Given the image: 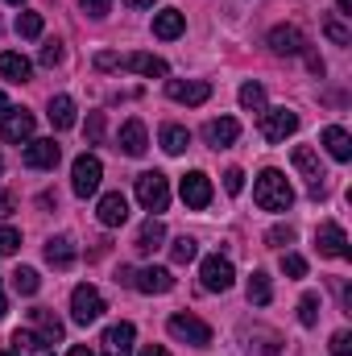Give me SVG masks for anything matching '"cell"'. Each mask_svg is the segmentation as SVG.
I'll return each instance as SVG.
<instances>
[{"label": "cell", "instance_id": "f546056e", "mask_svg": "<svg viewBox=\"0 0 352 356\" xmlns=\"http://www.w3.org/2000/svg\"><path fill=\"white\" fill-rule=\"evenodd\" d=\"M269 298H273V286H269V277H265L262 269L249 277V302H257V307H269Z\"/></svg>", "mask_w": 352, "mask_h": 356}, {"label": "cell", "instance_id": "74e56055", "mask_svg": "<svg viewBox=\"0 0 352 356\" xmlns=\"http://www.w3.org/2000/svg\"><path fill=\"white\" fill-rule=\"evenodd\" d=\"M224 191H228V195H241V191H245V170H237V166L224 170Z\"/></svg>", "mask_w": 352, "mask_h": 356}, {"label": "cell", "instance_id": "44dd1931", "mask_svg": "<svg viewBox=\"0 0 352 356\" xmlns=\"http://www.w3.org/2000/svg\"><path fill=\"white\" fill-rule=\"evenodd\" d=\"M182 29H186V17H182L178 8H162V13L154 17V38H162V42H175Z\"/></svg>", "mask_w": 352, "mask_h": 356}, {"label": "cell", "instance_id": "f35d334b", "mask_svg": "<svg viewBox=\"0 0 352 356\" xmlns=\"http://www.w3.org/2000/svg\"><path fill=\"white\" fill-rule=\"evenodd\" d=\"M17 245H21V232L17 228H0V257L4 253H17Z\"/></svg>", "mask_w": 352, "mask_h": 356}, {"label": "cell", "instance_id": "2e32d148", "mask_svg": "<svg viewBox=\"0 0 352 356\" xmlns=\"http://www.w3.org/2000/svg\"><path fill=\"white\" fill-rule=\"evenodd\" d=\"M95 216H99V224H104V228H120V224L129 220V199H125L120 191H108V195L99 199Z\"/></svg>", "mask_w": 352, "mask_h": 356}, {"label": "cell", "instance_id": "ac0fdd59", "mask_svg": "<svg viewBox=\"0 0 352 356\" xmlns=\"http://www.w3.org/2000/svg\"><path fill=\"white\" fill-rule=\"evenodd\" d=\"M133 286L141 294H166V290H175V277H170V269L150 266V269H141V273H133Z\"/></svg>", "mask_w": 352, "mask_h": 356}, {"label": "cell", "instance_id": "cb8c5ba5", "mask_svg": "<svg viewBox=\"0 0 352 356\" xmlns=\"http://www.w3.org/2000/svg\"><path fill=\"white\" fill-rule=\"evenodd\" d=\"M29 71H33V67H29L25 54H17V50H4V54H0V75H4L8 83H25Z\"/></svg>", "mask_w": 352, "mask_h": 356}, {"label": "cell", "instance_id": "b9f144b4", "mask_svg": "<svg viewBox=\"0 0 352 356\" xmlns=\"http://www.w3.org/2000/svg\"><path fill=\"white\" fill-rule=\"evenodd\" d=\"M352 353V336L349 332H336L332 336V356H349Z\"/></svg>", "mask_w": 352, "mask_h": 356}, {"label": "cell", "instance_id": "836d02e7", "mask_svg": "<svg viewBox=\"0 0 352 356\" xmlns=\"http://www.w3.org/2000/svg\"><path fill=\"white\" fill-rule=\"evenodd\" d=\"M241 108L262 112V108H265V88H262V83H245V88H241Z\"/></svg>", "mask_w": 352, "mask_h": 356}, {"label": "cell", "instance_id": "4fadbf2b", "mask_svg": "<svg viewBox=\"0 0 352 356\" xmlns=\"http://www.w3.org/2000/svg\"><path fill=\"white\" fill-rule=\"evenodd\" d=\"M182 203L195 207V211H203L211 203V178L203 175V170H191V175L182 178Z\"/></svg>", "mask_w": 352, "mask_h": 356}, {"label": "cell", "instance_id": "8fae6325", "mask_svg": "<svg viewBox=\"0 0 352 356\" xmlns=\"http://www.w3.org/2000/svg\"><path fill=\"white\" fill-rule=\"evenodd\" d=\"M0 137L13 141V145L29 141V137H33V112H25V108H8V112L0 116Z\"/></svg>", "mask_w": 352, "mask_h": 356}, {"label": "cell", "instance_id": "9f6ffc18", "mask_svg": "<svg viewBox=\"0 0 352 356\" xmlns=\"http://www.w3.org/2000/svg\"><path fill=\"white\" fill-rule=\"evenodd\" d=\"M8 4H21V0H8Z\"/></svg>", "mask_w": 352, "mask_h": 356}, {"label": "cell", "instance_id": "11a10c76", "mask_svg": "<svg viewBox=\"0 0 352 356\" xmlns=\"http://www.w3.org/2000/svg\"><path fill=\"white\" fill-rule=\"evenodd\" d=\"M0 175H4V158H0Z\"/></svg>", "mask_w": 352, "mask_h": 356}, {"label": "cell", "instance_id": "83f0119b", "mask_svg": "<svg viewBox=\"0 0 352 356\" xmlns=\"http://www.w3.org/2000/svg\"><path fill=\"white\" fill-rule=\"evenodd\" d=\"M46 116H50L54 129H75V99H71V95H54Z\"/></svg>", "mask_w": 352, "mask_h": 356}, {"label": "cell", "instance_id": "f6af8a7d", "mask_svg": "<svg viewBox=\"0 0 352 356\" xmlns=\"http://www.w3.org/2000/svg\"><path fill=\"white\" fill-rule=\"evenodd\" d=\"M116 67H120L116 54H95V71H116Z\"/></svg>", "mask_w": 352, "mask_h": 356}, {"label": "cell", "instance_id": "f1b7e54d", "mask_svg": "<svg viewBox=\"0 0 352 356\" xmlns=\"http://www.w3.org/2000/svg\"><path fill=\"white\" fill-rule=\"evenodd\" d=\"M186 145H191V133L182 124H162V149L166 154H182Z\"/></svg>", "mask_w": 352, "mask_h": 356}, {"label": "cell", "instance_id": "8992f818", "mask_svg": "<svg viewBox=\"0 0 352 356\" xmlns=\"http://www.w3.org/2000/svg\"><path fill=\"white\" fill-rule=\"evenodd\" d=\"M290 162L298 166V175L307 178L311 195L319 199V195H323V178H328V175H323V166H319V154H315L311 145H294V149H290Z\"/></svg>", "mask_w": 352, "mask_h": 356}, {"label": "cell", "instance_id": "d590c367", "mask_svg": "<svg viewBox=\"0 0 352 356\" xmlns=\"http://www.w3.org/2000/svg\"><path fill=\"white\" fill-rule=\"evenodd\" d=\"M17 33L21 38H38L42 33V13H21L17 17Z\"/></svg>", "mask_w": 352, "mask_h": 356}, {"label": "cell", "instance_id": "7dc6e473", "mask_svg": "<svg viewBox=\"0 0 352 356\" xmlns=\"http://www.w3.org/2000/svg\"><path fill=\"white\" fill-rule=\"evenodd\" d=\"M116 282H120V286H133V269L120 266V269H116Z\"/></svg>", "mask_w": 352, "mask_h": 356}, {"label": "cell", "instance_id": "5bb4252c", "mask_svg": "<svg viewBox=\"0 0 352 356\" xmlns=\"http://www.w3.org/2000/svg\"><path fill=\"white\" fill-rule=\"evenodd\" d=\"M269 50L273 54H303L307 50V38L298 25H273L269 29Z\"/></svg>", "mask_w": 352, "mask_h": 356}, {"label": "cell", "instance_id": "f5cc1de1", "mask_svg": "<svg viewBox=\"0 0 352 356\" xmlns=\"http://www.w3.org/2000/svg\"><path fill=\"white\" fill-rule=\"evenodd\" d=\"M4 112H8V95L0 91V116H4Z\"/></svg>", "mask_w": 352, "mask_h": 356}, {"label": "cell", "instance_id": "6f0895ef", "mask_svg": "<svg viewBox=\"0 0 352 356\" xmlns=\"http://www.w3.org/2000/svg\"><path fill=\"white\" fill-rule=\"evenodd\" d=\"M0 356H13V353H0Z\"/></svg>", "mask_w": 352, "mask_h": 356}, {"label": "cell", "instance_id": "f907efd6", "mask_svg": "<svg viewBox=\"0 0 352 356\" xmlns=\"http://www.w3.org/2000/svg\"><path fill=\"white\" fill-rule=\"evenodd\" d=\"M340 4V17H352V0H336Z\"/></svg>", "mask_w": 352, "mask_h": 356}, {"label": "cell", "instance_id": "c3c4849f", "mask_svg": "<svg viewBox=\"0 0 352 356\" xmlns=\"http://www.w3.org/2000/svg\"><path fill=\"white\" fill-rule=\"evenodd\" d=\"M141 356H170L162 344H150V348H141Z\"/></svg>", "mask_w": 352, "mask_h": 356}, {"label": "cell", "instance_id": "30bf717a", "mask_svg": "<svg viewBox=\"0 0 352 356\" xmlns=\"http://www.w3.org/2000/svg\"><path fill=\"white\" fill-rule=\"evenodd\" d=\"M58 158H63V149H58V141H54V137L29 141V145H25V154H21V162H25L29 170H54V166H58Z\"/></svg>", "mask_w": 352, "mask_h": 356}, {"label": "cell", "instance_id": "e0dca14e", "mask_svg": "<svg viewBox=\"0 0 352 356\" xmlns=\"http://www.w3.org/2000/svg\"><path fill=\"white\" fill-rule=\"evenodd\" d=\"M315 245H319V253L323 257H349V236H344V228L340 224H319V232H315Z\"/></svg>", "mask_w": 352, "mask_h": 356}, {"label": "cell", "instance_id": "603a6c76", "mask_svg": "<svg viewBox=\"0 0 352 356\" xmlns=\"http://www.w3.org/2000/svg\"><path fill=\"white\" fill-rule=\"evenodd\" d=\"M145 124L141 120H125V129H120V149L129 154V158H141L145 154Z\"/></svg>", "mask_w": 352, "mask_h": 356}, {"label": "cell", "instance_id": "d4e9b609", "mask_svg": "<svg viewBox=\"0 0 352 356\" xmlns=\"http://www.w3.org/2000/svg\"><path fill=\"white\" fill-rule=\"evenodd\" d=\"M13 356H54V348L38 332H17L13 336Z\"/></svg>", "mask_w": 352, "mask_h": 356}, {"label": "cell", "instance_id": "ee69618b", "mask_svg": "<svg viewBox=\"0 0 352 356\" xmlns=\"http://www.w3.org/2000/svg\"><path fill=\"white\" fill-rule=\"evenodd\" d=\"M83 8H88V17H104L112 8V0H83Z\"/></svg>", "mask_w": 352, "mask_h": 356}, {"label": "cell", "instance_id": "4dcf8cb0", "mask_svg": "<svg viewBox=\"0 0 352 356\" xmlns=\"http://www.w3.org/2000/svg\"><path fill=\"white\" fill-rule=\"evenodd\" d=\"M13 286H17V294H38V286H42V277H38V269L21 266L13 273Z\"/></svg>", "mask_w": 352, "mask_h": 356}, {"label": "cell", "instance_id": "816d5d0a", "mask_svg": "<svg viewBox=\"0 0 352 356\" xmlns=\"http://www.w3.org/2000/svg\"><path fill=\"white\" fill-rule=\"evenodd\" d=\"M8 315V298H4V290H0V319Z\"/></svg>", "mask_w": 352, "mask_h": 356}, {"label": "cell", "instance_id": "277c9868", "mask_svg": "<svg viewBox=\"0 0 352 356\" xmlns=\"http://www.w3.org/2000/svg\"><path fill=\"white\" fill-rule=\"evenodd\" d=\"M166 327H170V336L182 340V344H195V348H207V344H211V327H207L203 319H195V315H182V311H178V315H170Z\"/></svg>", "mask_w": 352, "mask_h": 356}, {"label": "cell", "instance_id": "484cf974", "mask_svg": "<svg viewBox=\"0 0 352 356\" xmlns=\"http://www.w3.org/2000/svg\"><path fill=\"white\" fill-rule=\"evenodd\" d=\"M323 145H328V154H332L336 162H349L352 158V137L340 124H328V129H323Z\"/></svg>", "mask_w": 352, "mask_h": 356}, {"label": "cell", "instance_id": "e575fe53", "mask_svg": "<svg viewBox=\"0 0 352 356\" xmlns=\"http://www.w3.org/2000/svg\"><path fill=\"white\" fill-rule=\"evenodd\" d=\"M323 33H328L336 46H349V42H352V29L340 21V17H328V21H323Z\"/></svg>", "mask_w": 352, "mask_h": 356}, {"label": "cell", "instance_id": "7c38bea8", "mask_svg": "<svg viewBox=\"0 0 352 356\" xmlns=\"http://www.w3.org/2000/svg\"><path fill=\"white\" fill-rule=\"evenodd\" d=\"M166 95L175 99V104H207L211 99V83H203V79H170L166 83Z\"/></svg>", "mask_w": 352, "mask_h": 356}, {"label": "cell", "instance_id": "52a82bcc", "mask_svg": "<svg viewBox=\"0 0 352 356\" xmlns=\"http://www.w3.org/2000/svg\"><path fill=\"white\" fill-rule=\"evenodd\" d=\"M298 129V116L290 108H262V137L265 141H286Z\"/></svg>", "mask_w": 352, "mask_h": 356}, {"label": "cell", "instance_id": "60d3db41", "mask_svg": "<svg viewBox=\"0 0 352 356\" xmlns=\"http://www.w3.org/2000/svg\"><path fill=\"white\" fill-rule=\"evenodd\" d=\"M282 269H286L290 277H303V273H307V261H303L298 253H286V257H282Z\"/></svg>", "mask_w": 352, "mask_h": 356}, {"label": "cell", "instance_id": "6da1fadb", "mask_svg": "<svg viewBox=\"0 0 352 356\" xmlns=\"http://www.w3.org/2000/svg\"><path fill=\"white\" fill-rule=\"evenodd\" d=\"M253 199H257L262 211H290V203H294V186L286 182L282 170H262L257 182H253Z\"/></svg>", "mask_w": 352, "mask_h": 356}, {"label": "cell", "instance_id": "681fc988", "mask_svg": "<svg viewBox=\"0 0 352 356\" xmlns=\"http://www.w3.org/2000/svg\"><path fill=\"white\" fill-rule=\"evenodd\" d=\"M67 356H95V353H91V348H83V344H75V348H71Z\"/></svg>", "mask_w": 352, "mask_h": 356}, {"label": "cell", "instance_id": "db71d44e", "mask_svg": "<svg viewBox=\"0 0 352 356\" xmlns=\"http://www.w3.org/2000/svg\"><path fill=\"white\" fill-rule=\"evenodd\" d=\"M129 4H133V8H150L154 0H129Z\"/></svg>", "mask_w": 352, "mask_h": 356}, {"label": "cell", "instance_id": "9c48e42d", "mask_svg": "<svg viewBox=\"0 0 352 356\" xmlns=\"http://www.w3.org/2000/svg\"><path fill=\"white\" fill-rule=\"evenodd\" d=\"M133 340H137L133 323H112L99 336V356H133Z\"/></svg>", "mask_w": 352, "mask_h": 356}, {"label": "cell", "instance_id": "d6986e66", "mask_svg": "<svg viewBox=\"0 0 352 356\" xmlns=\"http://www.w3.org/2000/svg\"><path fill=\"white\" fill-rule=\"evenodd\" d=\"M29 319H33V327H38V336H42L46 344H58V340L67 336V327H63V319H58L54 311H46V307H38V311H29Z\"/></svg>", "mask_w": 352, "mask_h": 356}, {"label": "cell", "instance_id": "d6a6232c", "mask_svg": "<svg viewBox=\"0 0 352 356\" xmlns=\"http://www.w3.org/2000/svg\"><path fill=\"white\" fill-rule=\"evenodd\" d=\"M195 253H199V245H195L191 236H178L175 245H170V261H175V266H186V261H195Z\"/></svg>", "mask_w": 352, "mask_h": 356}, {"label": "cell", "instance_id": "9a60e30c", "mask_svg": "<svg viewBox=\"0 0 352 356\" xmlns=\"http://www.w3.org/2000/svg\"><path fill=\"white\" fill-rule=\"evenodd\" d=\"M237 137H241V124H237L232 116H220V120H207V124H203V141H207L211 149H228Z\"/></svg>", "mask_w": 352, "mask_h": 356}, {"label": "cell", "instance_id": "1f68e13d", "mask_svg": "<svg viewBox=\"0 0 352 356\" xmlns=\"http://www.w3.org/2000/svg\"><path fill=\"white\" fill-rule=\"evenodd\" d=\"M298 323H303V327H315V323H319V298H315V294H303V298H298Z\"/></svg>", "mask_w": 352, "mask_h": 356}, {"label": "cell", "instance_id": "7bdbcfd3", "mask_svg": "<svg viewBox=\"0 0 352 356\" xmlns=\"http://www.w3.org/2000/svg\"><path fill=\"white\" fill-rule=\"evenodd\" d=\"M88 137H91V141H99V137H104V116H99V112H91V116H88Z\"/></svg>", "mask_w": 352, "mask_h": 356}, {"label": "cell", "instance_id": "7402d4cb", "mask_svg": "<svg viewBox=\"0 0 352 356\" xmlns=\"http://www.w3.org/2000/svg\"><path fill=\"white\" fill-rule=\"evenodd\" d=\"M46 261L54 269H71L75 266V241L71 236H54V241H46Z\"/></svg>", "mask_w": 352, "mask_h": 356}, {"label": "cell", "instance_id": "bcb514c9", "mask_svg": "<svg viewBox=\"0 0 352 356\" xmlns=\"http://www.w3.org/2000/svg\"><path fill=\"white\" fill-rule=\"evenodd\" d=\"M13 211H17V199H13V195H0V220L13 216Z\"/></svg>", "mask_w": 352, "mask_h": 356}, {"label": "cell", "instance_id": "8d00e7d4", "mask_svg": "<svg viewBox=\"0 0 352 356\" xmlns=\"http://www.w3.org/2000/svg\"><path fill=\"white\" fill-rule=\"evenodd\" d=\"M265 241H269L273 249H282V245H290V241H294V228H290V224H278V228H269V236H265Z\"/></svg>", "mask_w": 352, "mask_h": 356}, {"label": "cell", "instance_id": "ffe728a7", "mask_svg": "<svg viewBox=\"0 0 352 356\" xmlns=\"http://www.w3.org/2000/svg\"><path fill=\"white\" fill-rule=\"evenodd\" d=\"M120 67L125 71H137L145 79H166V63L158 54H129V58H120Z\"/></svg>", "mask_w": 352, "mask_h": 356}, {"label": "cell", "instance_id": "4316f807", "mask_svg": "<svg viewBox=\"0 0 352 356\" xmlns=\"http://www.w3.org/2000/svg\"><path fill=\"white\" fill-rule=\"evenodd\" d=\"M162 241H166V228H162V220H145V224H141V232H137V245H133V249L150 257L154 249H162Z\"/></svg>", "mask_w": 352, "mask_h": 356}, {"label": "cell", "instance_id": "ba28073f", "mask_svg": "<svg viewBox=\"0 0 352 356\" xmlns=\"http://www.w3.org/2000/svg\"><path fill=\"white\" fill-rule=\"evenodd\" d=\"M199 277H203V290H232V282H237V269H232V261L228 257H207L203 266H199Z\"/></svg>", "mask_w": 352, "mask_h": 356}, {"label": "cell", "instance_id": "7a4b0ae2", "mask_svg": "<svg viewBox=\"0 0 352 356\" xmlns=\"http://www.w3.org/2000/svg\"><path fill=\"white\" fill-rule=\"evenodd\" d=\"M137 199H141L145 211H166L170 207V182H166V175L162 170L137 175Z\"/></svg>", "mask_w": 352, "mask_h": 356}, {"label": "cell", "instance_id": "3957f363", "mask_svg": "<svg viewBox=\"0 0 352 356\" xmlns=\"http://www.w3.org/2000/svg\"><path fill=\"white\" fill-rule=\"evenodd\" d=\"M99 178H104V162H99L95 154H79L75 166H71V191H75L79 199H88V195L99 191Z\"/></svg>", "mask_w": 352, "mask_h": 356}, {"label": "cell", "instance_id": "ab89813d", "mask_svg": "<svg viewBox=\"0 0 352 356\" xmlns=\"http://www.w3.org/2000/svg\"><path fill=\"white\" fill-rule=\"evenodd\" d=\"M63 63V46L58 42H46L42 46V67H58Z\"/></svg>", "mask_w": 352, "mask_h": 356}, {"label": "cell", "instance_id": "5b68a950", "mask_svg": "<svg viewBox=\"0 0 352 356\" xmlns=\"http://www.w3.org/2000/svg\"><path fill=\"white\" fill-rule=\"evenodd\" d=\"M99 315H104V294L95 286H75V294H71V319L88 327Z\"/></svg>", "mask_w": 352, "mask_h": 356}]
</instances>
